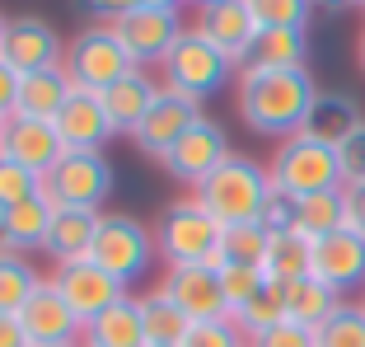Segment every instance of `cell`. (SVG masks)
<instances>
[{
	"instance_id": "6da1fadb",
	"label": "cell",
	"mask_w": 365,
	"mask_h": 347,
	"mask_svg": "<svg viewBox=\"0 0 365 347\" xmlns=\"http://www.w3.org/2000/svg\"><path fill=\"white\" fill-rule=\"evenodd\" d=\"M319 85L309 71H267V66H239L235 76V109L239 122L258 136H295L309 118Z\"/></svg>"
},
{
	"instance_id": "7a4b0ae2",
	"label": "cell",
	"mask_w": 365,
	"mask_h": 347,
	"mask_svg": "<svg viewBox=\"0 0 365 347\" xmlns=\"http://www.w3.org/2000/svg\"><path fill=\"white\" fill-rule=\"evenodd\" d=\"M197 197H202V206L220 226H253V221H262L267 202L277 197V188H272L267 164H258L253 155H230L197 188Z\"/></svg>"
},
{
	"instance_id": "3957f363",
	"label": "cell",
	"mask_w": 365,
	"mask_h": 347,
	"mask_svg": "<svg viewBox=\"0 0 365 347\" xmlns=\"http://www.w3.org/2000/svg\"><path fill=\"white\" fill-rule=\"evenodd\" d=\"M267 174H272L277 197H290V202L314 197V193H342L346 188L337 151L314 141V136H304V131L277 141V151H272V160H267Z\"/></svg>"
},
{
	"instance_id": "277c9868",
	"label": "cell",
	"mask_w": 365,
	"mask_h": 347,
	"mask_svg": "<svg viewBox=\"0 0 365 347\" xmlns=\"http://www.w3.org/2000/svg\"><path fill=\"white\" fill-rule=\"evenodd\" d=\"M155 258H160V244H155V230L140 216H131V211H103L98 216L89 263H98L113 282H122L131 291V282L150 277Z\"/></svg>"
},
{
	"instance_id": "5b68a950",
	"label": "cell",
	"mask_w": 365,
	"mask_h": 347,
	"mask_svg": "<svg viewBox=\"0 0 365 347\" xmlns=\"http://www.w3.org/2000/svg\"><path fill=\"white\" fill-rule=\"evenodd\" d=\"M220 235L225 226L202 206V197H173L164 206L160 226H155V244H160L164 268H187V263H215L220 258Z\"/></svg>"
},
{
	"instance_id": "8992f818",
	"label": "cell",
	"mask_w": 365,
	"mask_h": 347,
	"mask_svg": "<svg viewBox=\"0 0 365 347\" xmlns=\"http://www.w3.org/2000/svg\"><path fill=\"white\" fill-rule=\"evenodd\" d=\"M160 76H164V89L192 99V104H206L211 94H220L239 76V66L187 24V33H182L178 43L169 47V56L160 61Z\"/></svg>"
},
{
	"instance_id": "52a82bcc",
	"label": "cell",
	"mask_w": 365,
	"mask_h": 347,
	"mask_svg": "<svg viewBox=\"0 0 365 347\" xmlns=\"http://www.w3.org/2000/svg\"><path fill=\"white\" fill-rule=\"evenodd\" d=\"M61 71L71 76L76 89L103 94V89H113L127 71H136V61H131V52L122 47V38L113 33V24H85L76 38H66Z\"/></svg>"
},
{
	"instance_id": "ba28073f",
	"label": "cell",
	"mask_w": 365,
	"mask_h": 347,
	"mask_svg": "<svg viewBox=\"0 0 365 347\" xmlns=\"http://www.w3.org/2000/svg\"><path fill=\"white\" fill-rule=\"evenodd\" d=\"M118 164L103 151H66L52 169L43 174V197L52 206H85V211H103L118 183Z\"/></svg>"
},
{
	"instance_id": "9c48e42d",
	"label": "cell",
	"mask_w": 365,
	"mask_h": 347,
	"mask_svg": "<svg viewBox=\"0 0 365 347\" xmlns=\"http://www.w3.org/2000/svg\"><path fill=\"white\" fill-rule=\"evenodd\" d=\"M230 155H235V151H230L225 127L202 113L192 127L182 131V141L164 155V174H169L173 183H182V188H192V193H197V188H202L206 178H211V174L230 160Z\"/></svg>"
},
{
	"instance_id": "30bf717a",
	"label": "cell",
	"mask_w": 365,
	"mask_h": 347,
	"mask_svg": "<svg viewBox=\"0 0 365 347\" xmlns=\"http://www.w3.org/2000/svg\"><path fill=\"white\" fill-rule=\"evenodd\" d=\"M0 61L10 66L14 76L52 71V66L66 61V38L43 14H14V19L5 24V38H0Z\"/></svg>"
},
{
	"instance_id": "8fae6325",
	"label": "cell",
	"mask_w": 365,
	"mask_h": 347,
	"mask_svg": "<svg viewBox=\"0 0 365 347\" xmlns=\"http://www.w3.org/2000/svg\"><path fill=\"white\" fill-rule=\"evenodd\" d=\"M108 24H113V33L122 38V47L131 52L136 66H160L169 56V47L187 33L182 10H150V5H131L127 14H118Z\"/></svg>"
},
{
	"instance_id": "7c38bea8",
	"label": "cell",
	"mask_w": 365,
	"mask_h": 347,
	"mask_svg": "<svg viewBox=\"0 0 365 347\" xmlns=\"http://www.w3.org/2000/svg\"><path fill=\"white\" fill-rule=\"evenodd\" d=\"M160 291L178 305L192 324H206V319H230V301L225 286H220V272L215 263H187V268H164Z\"/></svg>"
},
{
	"instance_id": "4fadbf2b",
	"label": "cell",
	"mask_w": 365,
	"mask_h": 347,
	"mask_svg": "<svg viewBox=\"0 0 365 347\" xmlns=\"http://www.w3.org/2000/svg\"><path fill=\"white\" fill-rule=\"evenodd\" d=\"M197 118H202V104L173 94V89H160V99L150 104V113H145V118H140V127L131 131V146H136L145 160L164 164V155L182 141V131L192 127Z\"/></svg>"
},
{
	"instance_id": "5bb4252c",
	"label": "cell",
	"mask_w": 365,
	"mask_h": 347,
	"mask_svg": "<svg viewBox=\"0 0 365 347\" xmlns=\"http://www.w3.org/2000/svg\"><path fill=\"white\" fill-rule=\"evenodd\" d=\"M19 324L29 333V347H56V343H85V319L66 305V296L52 282H43L19 310Z\"/></svg>"
},
{
	"instance_id": "9a60e30c",
	"label": "cell",
	"mask_w": 365,
	"mask_h": 347,
	"mask_svg": "<svg viewBox=\"0 0 365 347\" xmlns=\"http://www.w3.org/2000/svg\"><path fill=\"white\" fill-rule=\"evenodd\" d=\"M47 282L56 286V291L66 296V305L76 310L80 319H94V315H103L113 301H122L127 296V286L122 282H113L98 263H89V258H76V263H56V272L47 277Z\"/></svg>"
},
{
	"instance_id": "2e32d148",
	"label": "cell",
	"mask_w": 365,
	"mask_h": 347,
	"mask_svg": "<svg viewBox=\"0 0 365 347\" xmlns=\"http://www.w3.org/2000/svg\"><path fill=\"white\" fill-rule=\"evenodd\" d=\"M309 272L319 282H328L337 296L346 291H365V235L356 230H333V235L314 239V263Z\"/></svg>"
},
{
	"instance_id": "e0dca14e",
	"label": "cell",
	"mask_w": 365,
	"mask_h": 347,
	"mask_svg": "<svg viewBox=\"0 0 365 347\" xmlns=\"http://www.w3.org/2000/svg\"><path fill=\"white\" fill-rule=\"evenodd\" d=\"M197 33H202L211 47H220V52L230 56L235 66H244L248 56H253V43H258V24H253V14H248L244 0H220V5H206V10H197Z\"/></svg>"
},
{
	"instance_id": "ac0fdd59",
	"label": "cell",
	"mask_w": 365,
	"mask_h": 347,
	"mask_svg": "<svg viewBox=\"0 0 365 347\" xmlns=\"http://www.w3.org/2000/svg\"><path fill=\"white\" fill-rule=\"evenodd\" d=\"M56 136L66 141V151H103L113 136H118V127H113V118H108L103 99L89 94V89H76V94L66 99V109L56 113Z\"/></svg>"
},
{
	"instance_id": "d6986e66",
	"label": "cell",
	"mask_w": 365,
	"mask_h": 347,
	"mask_svg": "<svg viewBox=\"0 0 365 347\" xmlns=\"http://www.w3.org/2000/svg\"><path fill=\"white\" fill-rule=\"evenodd\" d=\"M0 155L14 164H24L29 174L43 178L56 160L66 155V141L56 136L52 122H33V118H10L5 122V141H0Z\"/></svg>"
},
{
	"instance_id": "ffe728a7",
	"label": "cell",
	"mask_w": 365,
	"mask_h": 347,
	"mask_svg": "<svg viewBox=\"0 0 365 347\" xmlns=\"http://www.w3.org/2000/svg\"><path fill=\"white\" fill-rule=\"evenodd\" d=\"M361 122H365V113H361V104H356V94H346V89H319V99H314V109H309V118H304L300 131L337 151Z\"/></svg>"
},
{
	"instance_id": "44dd1931",
	"label": "cell",
	"mask_w": 365,
	"mask_h": 347,
	"mask_svg": "<svg viewBox=\"0 0 365 347\" xmlns=\"http://www.w3.org/2000/svg\"><path fill=\"white\" fill-rule=\"evenodd\" d=\"M164 85H155V76L145 71V66H136V71H127V76L118 80L113 89H103V109L108 118H113V127H118V136H131V131L140 127V118L150 113V104L160 99Z\"/></svg>"
},
{
	"instance_id": "7402d4cb",
	"label": "cell",
	"mask_w": 365,
	"mask_h": 347,
	"mask_svg": "<svg viewBox=\"0 0 365 347\" xmlns=\"http://www.w3.org/2000/svg\"><path fill=\"white\" fill-rule=\"evenodd\" d=\"M52 211L56 206L47 202L43 193L29 197V202H14L0 211V249L10 253H29L47 244V230H52Z\"/></svg>"
},
{
	"instance_id": "603a6c76",
	"label": "cell",
	"mask_w": 365,
	"mask_h": 347,
	"mask_svg": "<svg viewBox=\"0 0 365 347\" xmlns=\"http://www.w3.org/2000/svg\"><path fill=\"white\" fill-rule=\"evenodd\" d=\"M76 94L71 76L61 66L52 71H33L19 76V99H14V118H33V122H56V113L66 109V99Z\"/></svg>"
},
{
	"instance_id": "cb8c5ba5",
	"label": "cell",
	"mask_w": 365,
	"mask_h": 347,
	"mask_svg": "<svg viewBox=\"0 0 365 347\" xmlns=\"http://www.w3.org/2000/svg\"><path fill=\"white\" fill-rule=\"evenodd\" d=\"M85 347H145V319H140V296H122L85 324Z\"/></svg>"
},
{
	"instance_id": "d4e9b609",
	"label": "cell",
	"mask_w": 365,
	"mask_h": 347,
	"mask_svg": "<svg viewBox=\"0 0 365 347\" xmlns=\"http://www.w3.org/2000/svg\"><path fill=\"white\" fill-rule=\"evenodd\" d=\"M103 211H85V206H56L52 211V230H47L43 253L52 263H76L89 258V244H94V230Z\"/></svg>"
},
{
	"instance_id": "484cf974",
	"label": "cell",
	"mask_w": 365,
	"mask_h": 347,
	"mask_svg": "<svg viewBox=\"0 0 365 347\" xmlns=\"http://www.w3.org/2000/svg\"><path fill=\"white\" fill-rule=\"evenodd\" d=\"M244 66H267V71H309V29H262L253 56Z\"/></svg>"
},
{
	"instance_id": "4316f807",
	"label": "cell",
	"mask_w": 365,
	"mask_h": 347,
	"mask_svg": "<svg viewBox=\"0 0 365 347\" xmlns=\"http://www.w3.org/2000/svg\"><path fill=\"white\" fill-rule=\"evenodd\" d=\"M140 319H145V347H182L187 333H192V319L182 315L160 286H150L140 296Z\"/></svg>"
},
{
	"instance_id": "83f0119b",
	"label": "cell",
	"mask_w": 365,
	"mask_h": 347,
	"mask_svg": "<svg viewBox=\"0 0 365 347\" xmlns=\"http://www.w3.org/2000/svg\"><path fill=\"white\" fill-rule=\"evenodd\" d=\"M337 305H342V296L333 291L328 282H319V277H300V282L286 286V319L290 324H304V328H319L323 319L333 315Z\"/></svg>"
},
{
	"instance_id": "f1b7e54d",
	"label": "cell",
	"mask_w": 365,
	"mask_h": 347,
	"mask_svg": "<svg viewBox=\"0 0 365 347\" xmlns=\"http://www.w3.org/2000/svg\"><path fill=\"white\" fill-rule=\"evenodd\" d=\"M309 263H314V244L304 235H295V230L290 235H272L267 258H262V277L290 286V282H300V277H309Z\"/></svg>"
},
{
	"instance_id": "f546056e",
	"label": "cell",
	"mask_w": 365,
	"mask_h": 347,
	"mask_svg": "<svg viewBox=\"0 0 365 347\" xmlns=\"http://www.w3.org/2000/svg\"><path fill=\"white\" fill-rule=\"evenodd\" d=\"M38 286H43V272L29 253L0 249V315H19Z\"/></svg>"
},
{
	"instance_id": "4dcf8cb0",
	"label": "cell",
	"mask_w": 365,
	"mask_h": 347,
	"mask_svg": "<svg viewBox=\"0 0 365 347\" xmlns=\"http://www.w3.org/2000/svg\"><path fill=\"white\" fill-rule=\"evenodd\" d=\"M230 319L239 324V333H244L248 343H253V338H262L267 328L286 324V286H281V282H262V291L253 296L248 305H239Z\"/></svg>"
},
{
	"instance_id": "1f68e13d",
	"label": "cell",
	"mask_w": 365,
	"mask_h": 347,
	"mask_svg": "<svg viewBox=\"0 0 365 347\" xmlns=\"http://www.w3.org/2000/svg\"><path fill=\"white\" fill-rule=\"evenodd\" d=\"M346 226V206H342V193H314V197H300L295 202V235L314 239L333 235V230Z\"/></svg>"
},
{
	"instance_id": "d6a6232c",
	"label": "cell",
	"mask_w": 365,
	"mask_h": 347,
	"mask_svg": "<svg viewBox=\"0 0 365 347\" xmlns=\"http://www.w3.org/2000/svg\"><path fill=\"white\" fill-rule=\"evenodd\" d=\"M267 244H272V235L258 226V221H253V226H225L215 268H225V263H235V268H262V258H267Z\"/></svg>"
},
{
	"instance_id": "836d02e7",
	"label": "cell",
	"mask_w": 365,
	"mask_h": 347,
	"mask_svg": "<svg viewBox=\"0 0 365 347\" xmlns=\"http://www.w3.org/2000/svg\"><path fill=\"white\" fill-rule=\"evenodd\" d=\"M314 347H365V310L361 301H342L333 315L314 328Z\"/></svg>"
},
{
	"instance_id": "e575fe53",
	"label": "cell",
	"mask_w": 365,
	"mask_h": 347,
	"mask_svg": "<svg viewBox=\"0 0 365 347\" xmlns=\"http://www.w3.org/2000/svg\"><path fill=\"white\" fill-rule=\"evenodd\" d=\"M258 29H309V0H244Z\"/></svg>"
},
{
	"instance_id": "d590c367",
	"label": "cell",
	"mask_w": 365,
	"mask_h": 347,
	"mask_svg": "<svg viewBox=\"0 0 365 347\" xmlns=\"http://www.w3.org/2000/svg\"><path fill=\"white\" fill-rule=\"evenodd\" d=\"M38 193H43V178L0 155V211L14 206V202H29V197H38Z\"/></svg>"
},
{
	"instance_id": "8d00e7d4",
	"label": "cell",
	"mask_w": 365,
	"mask_h": 347,
	"mask_svg": "<svg viewBox=\"0 0 365 347\" xmlns=\"http://www.w3.org/2000/svg\"><path fill=\"white\" fill-rule=\"evenodd\" d=\"M220 272V286H225V301H230V315H235L239 305H248L253 296L262 291V268H235V263H225V268H215Z\"/></svg>"
},
{
	"instance_id": "74e56055",
	"label": "cell",
	"mask_w": 365,
	"mask_h": 347,
	"mask_svg": "<svg viewBox=\"0 0 365 347\" xmlns=\"http://www.w3.org/2000/svg\"><path fill=\"white\" fill-rule=\"evenodd\" d=\"M182 347H248V338L239 333L235 319H206V324H192Z\"/></svg>"
},
{
	"instance_id": "f35d334b",
	"label": "cell",
	"mask_w": 365,
	"mask_h": 347,
	"mask_svg": "<svg viewBox=\"0 0 365 347\" xmlns=\"http://www.w3.org/2000/svg\"><path fill=\"white\" fill-rule=\"evenodd\" d=\"M337 160H342V178L346 183H365V122L337 146Z\"/></svg>"
},
{
	"instance_id": "ab89813d",
	"label": "cell",
	"mask_w": 365,
	"mask_h": 347,
	"mask_svg": "<svg viewBox=\"0 0 365 347\" xmlns=\"http://www.w3.org/2000/svg\"><path fill=\"white\" fill-rule=\"evenodd\" d=\"M248 347H314V328H304V324H277V328H267L262 338H253Z\"/></svg>"
},
{
	"instance_id": "60d3db41",
	"label": "cell",
	"mask_w": 365,
	"mask_h": 347,
	"mask_svg": "<svg viewBox=\"0 0 365 347\" xmlns=\"http://www.w3.org/2000/svg\"><path fill=\"white\" fill-rule=\"evenodd\" d=\"M342 206H346V230L365 235V183H346L342 188Z\"/></svg>"
},
{
	"instance_id": "b9f144b4",
	"label": "cell",
	"mask_w": 365,
	"mask_h": 347,
	"mask_svg": "<svg viewBox=\"0 0 365 347\" xmlns=\"http://www.w3.org/2000/svg\"><path fill=\"white\" fill-rule=\"evenodd\" d=\"M14 99H19V76L0 61V118H14Z\"/></svg>"
},
{
	"instance_id": "7bdbcfd3",
	"label": "cell",
	"mask_w": 365,
	"mask_h": 347,
	"mask_svg": "<svg viewBox=\"0 0 365 347\" xmlns=\"http://www.w3.org/2000/svg\"><path fill=\"white\" fill-rule=\"evenodd\" d=\"M76 5H80V10H89L94 19H103V24H108V19H118V14H127L136 0H76Z\"/></svg>"
},
{
	"instance_id": "ee69618b",
	"label": "cell",
	"mask_w": 365,
	"mask_h": 347,
	"mask_svg": "<svg viewBox=\"0 0 365 347\" xmlns=\"http://www.w3.org/2000/svg\"><path fill=\"white\" fill-rule=\"evenodd\" d=\"M0 347H29V333H24L19 315H0Z\"/></svg>"
},
{
	"instance_id": "f6af8a7d",
	"label": "cell",
	"mask_w": 365,
	"mask_h": 347,
	"mask_svg": "<svg viewBox=\"0 0 365 347\" xmlns=\"http://www.w3.org/2000/svg\"><path fill=\"white\" fill-rule=\"evenodd\" d=\"M314 10H328V14H342V10H356L351 0H309Z\"/></svg>"
},
{
	"instance_id": "bcb514c9",
	"label": "cell",
	"mask_w": 365,
	"mask_h": 347,
	"mask_svg": "<svg viewBox=\"0 0 365 347\" xmlns=\"http://www.w3.org/2000/svg\"><path fill=\"white\" fill-rule=\"evenodd\" d=\"M136 5H150V10H182L187 0H136Z\"/></svg>"
},
{
	"instance_id": "7dc6e473",
	"label": "cell",
	"mask_w": 365,
	"mask_h": 347,
	"mask_svg": "<svg viewBox=\"0 0 365 347\" xmlns=\"http://www.w3.org/2000/svg\"><path fill=\"white\" fill-rule=\"evenodd\" d=\"M356 61H361V71H365V29H361V43H356Z\"/></svg>"
},
{
	"instance_id": "c3c4849f",
	"label": "cell",
	"mask_w": 365,
	"mask_h": 347,
	"mask_svg": "<svg viewBox=\"0 0 365 347\" xmlns=\"http://www.w3.org/2000/svg\"><path fill=\"white\" fill-rule=\"evenodd\" d=\"M187 5H197V10H206V5H220V0H187Z\"/></svg>"
},
{
	"instance_id": "681fc988",
	"label": "cell",
	"mask_w": 365,
	"mask_h": 347,
	"mask_svg": "<svg viewBox=\"0 0 365 347\" xmlns=\"http://www.w3.org/2000/svg\"><path fill=\"white\" fill-rule=\"evenodd\" d=\"M5 24H10V19H5V10H0V38H5Z\"/></svg>"
},
{
	"instance_id": "f907efd6",
	"label": "cell",
	"mask_w": 365,
	"mask_h": 347,
	"mask_svg": "<svg viewBox=\"0 0 365 347\" xmlns=\"http://www.w3.org/2000/svg\"><path fill=\"white\" fill-rule=\"evenodd\" d=\"M5 122H10V118H0V141H5Z\"/></svg>"
},
{
	"instance_id": "816d5d0a",
	"label": "cell",
	"mask_w": 365,
	"mask_h": 347,
	"mask_svg": "<svg viewBox=\"0 0 365 347\" xmlns=\"http://www.w3.org/2000/svg\"><path fill=\"white\" fill-rule=\"evenodd\" d=\"M56 347H85V343H56Z\"/></svg>"
},
{
	"instance_id": "f5cc1de1",
	"label": "cell",
	"mask_w": 365,
	"mask_h": 347,
	"mask_svg": "<svg viewBox=\"0 0 365 347\" xmlns=\"http://www.w3.org/2000/svg\"><path fill=\"white\" fill-rule=\"evenodd\" d=\"M351 5H356V10H365V0H351Z\"/></svg>"
},
{
	"instance_id": "db71d44e",
	"label": "cell",
	"mask_w": 365,
	"mask_h": 347,
	"mask_svg": "<svg viewBox=\"0 0 365 347\" xmlns=\"http://www.w3.org/2000/svg\"><path fill=\"white\" fill-rule=\"evenodd\" d=\"M361 310H365V291H361Z\"/></svg>"
}]
</instances>
